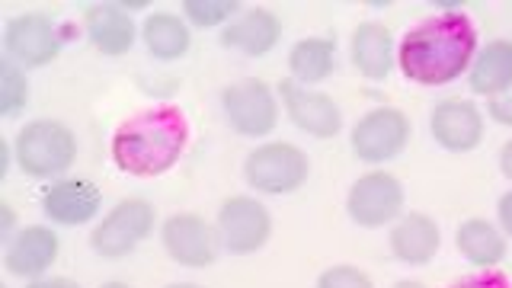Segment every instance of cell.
I'll return each instance as SVG.
<instances>
[{"label":"cell","mask_w":512,"mask_h":288,"mask_svg":"<svg viewBox=\"0 0 512 288\" xmlns=\"http://www.w3.org/2000/svg\"><path fill=\"white\" fill-rule=\"evenodd\" d=\"M477 29L464 13H439L416 23L397 45V68L416 87H445L471 71Z\"/></svg>","instance_id":"6da1fadb"},{"label":"cell","mask_w":512,"mask_h":288,"mask_svg":"<svg viewBox=\"0 0 512 288\" xmlns=\"http://www.w3.org/2000/svg\"><path fill=\"white\" fill-rule=\"evenodd\" d=\"M189 144V122L183 109L154 106L125 119L112 135L109 154L116 167L128 176H164L170 173Z\"/></svg>","instance_id":"7a4b0ae2"},{"label":"cell","mask_w":512,"mask_h":288,"mask_svg":"<svg viewBox=\"0 0 512 288\" xmlns=\"http://www.w3.org/2000/svg\"><path fill=\"white\" fill-rule=\"evenodd\" d=\"M13 154L32 180H55L77 160V135L58 119H32L13 135Z\"/></svg>","instance_id":"3957f363"},{"label":"cell","mask_w":512,"mask_h":288,"mask_svg":"<svg viewBox=\"0 0 512 288\" xmlns=\"http://www.w3.org/2000/svg\"><path fill=\"white\" fill-rule=\"evenodd\" d=\"M311 176V160L298 144L266 141L244 160V180L263 196H292Z\"/></svg>","instance_id":"277c9868"},{"label":"cell","mask_w":512,"mask_h":288,"mask_svg":"<svg viewBox=\"0 0 512 288\" xmlns=\"http://www.w3.org/2000/svg\"><path fill=\"white\" fill-rule=\"evenodd\" d=\"M410 135H413V125H410L404 109L378 106V109H368L365 116L352 125L349 148H352V154H356V160H362V164L381 167V164L397 160L407 151Z\"/></svg>","instance_id":"5b68a950"},{"label":"cell","mask_w":512,"mask_h":288,"mask_svg":"<svg viewBox=\"0 0 512 288\" xmlns=\"http://www.w3.org/2000/svg\"><path fill=\"white\" fill-rule=\"evenodd\" d=\"M224 122L240 138H266L279 125V93L260 77H244L221 90Z\"/></svg>","instance_id":"8992f818"},{"label":"cell","mask_w":512,"mask_h":288,"mask_svg":"<svg viewBox=\"0 0 512 288\" xmlns=\"http://www.w3.org/2000/svg\"><path fill=\"white\" fill-rule=\"evenodd\" d=\"M157 212L151 202L144 199H122L109 208L103 221L96 224L90 234V250L103 260H122V256L135 253L154 231Z\"/></svg>","instance_id":"52a82bcc"},{"label":"cell","mask_w":512,"mask_h":288,"mask_svg":"<svg viewBox=\"0 0 512 288\" xmlns=\"http://www.w3.org/2000/svg\"><path fill=\"white\" fill-rule=\"evenodd\" d=\"M404 205H407L404 183L388 170H372L359 176L346 192V215L352 224H359L365 231L394 224L404 215Z\"/></svg>","instance_id":"ba28073f"},{"label":"cell","mask_w":512,"mask_h":288,"mask_svg":"<svg viewBox=\"0 0 512 288\" xmlns=\"http://www.w3.org/2000/svg\"><path fill=\"white\" fill-rule=\"evenodd\" d=\"M61 32L52 16L45 13H16L4 26V58L20 64L23 71H39L48 68L61 55Z\"/></svg>","instance_id":"9c48e42d"},{"label":"cell","mask_w":512,"mask_h":288,"mask_svg":"<svg viewBox=\"0 0 512 288\" xmlns=\"http://www.w3.org/2000/svg\"><path fill=\"white\" fill-rule=\"evenodd\" d=\"M215 228L221 237V247L231 256H253L269 244L272 215L260 199L231 196V199L221 202Z\"/></svg>","instance_id":"30bf717a"},{"label":"cell","mask_w":512,"mask_h":288,"mask_svg":"<svg viewBox=\"0 0 512 288\" xmlns=\"http://www.w3.org/2000/svg\"><path fill=\"white\" fill-rule=\"evenodd\" d=\"M160 244L173 263L186 269H208L218 263L221 237L215 224H208L196 212H176L160 224Z\"/></svg>","instance_id":"8fae6325"},{"label":"cell","mask_w":512,"mask_h":288,"mask_svg":"<svg viewBox=\"0 0 512 288\" xmlns=\"http://www.w3.org/2000/svg\"><path fill=\"white\" fill-rule=\"evenodd\" d=\"M484 112L477 109L474 100L448 96L439 100L429 112V135L448 154H471L484 144Z\"/></svg>","instance_id":"7c38bea8"},{"label":"cell","mask_w":512,"mask_h":288,"mask_svg":"<svg viewBox=\"0 0 512 288\" xmlns=\"http://www.w3.org/2000/svg\"><path fill=\"white\" fill-rule=\"evenodd\" d=\"M279 100L285 106V116L292 119L295 128L317 141L336 138L343 128V109L333 96L320 93L314 87H301L292 77L279 84Z\"/></svg>","instance_id":"4fadbf2b"},{"label":"cell","mask_w":512,"mask_h":288,"mask_svg":"<svg viewBox=\"0 0 512 288\" xmlns=\"http://www.w3.org/2000/svg\"><path fill=\"white\" fill-rule=\"evenodd\" d=\"M61 253V237L45 224H29L4 244V269L16 279H42Z\"/></svg>","instance_id":"5bb4252c"},{"label":"cell","mask_w":512,"mask_h":288,"mask_svg":"<svg viewBox=\"0 0 512 288\" xmlns=\"http://www.w3.org/2000/svg\"><path fill=\"white\" fill-rule=\"evenodd\" d=\"M103 208V196L90 180H55L42 192V215L61 228H80Z\"/></svg>","instance_id":"9a60e30c"},{"label":"cell","mask_w":512,"mask_h":288,"mask_svg":"<svg viewBox=\"0 0 512 288\" xmlns=\"http://www.w3.org/2000/svg\"><path fill=\"white\" fill-rule=\"evenodd\" d=\"M388 247L397 263L426 266L436 260V253L442 247V231L436 218H429L426 212H404L394 221Z\"/></svg>","instance_id":"2e32d148"},{"label":"cell","mask_w":512,"mask_h":288,"mask_svg":"<svg viewBox=\"0 0 512 288\" xmlns=\"http://www.w3.org/2000/svg\"><path fill=\"white\" fill-rule=\"evenodd\" d=\"M282 42V20L266 7H250L221 29V45L247 58H266Z\"/></svg>","instance_id":"e0dca14e"},{"label":"cell","mask_w":512,"mask_h":288,"mask_svg":"<svg viewBox=\"0 0 512 288\" xmlns=\"http://www.w3.org/2000/svg\"><path fill=\"white\" fill-rule=\"evenodd\" d=\"M349 58H352V68H356L362 77L388 80V74L397 64V45H394L391 29L375 20L359 23L349 39Z\"/></svg>","instance_id":"ac0fdd59"},{"label":"cell","mask_w":512,"mask_h":288,"mask_svg":"<svg viewBox=\"0 0 512 288\" xmlns=\"http://www.w3.org/2000/svg\"><path fill=\"white\" fill-rule=\"evenodd\" d=\"M84 29L90 42L100 48L103 55L109 58H122L132 52L135 39L141 36L132 13H125L119 4H96V7H87L84 13Z\"/></svg>","instance_id":"d6986e66"},{"label":"cell","mask_w":512,"mask_h":288,"mask_svg":"<svg viewBox=\"0 0 512 288\" xmlns=\"http://www.w3.org/2000/svg\"><path fill=\"white\" fill-rule=\"evenodd\" d=\"M468 87L474 96H487V100L512 90V42L509 39H493L480 48L468 71Z\"/></svg>","instance_id":"ffe728a7"},{"label":"cell","mask_w":512,"mask_h":288,"mask_svg":"<svg viewBox=\"0 0 512 288\" xmlns=\"http://www.w3.org/2000/svg\"><path fill=\"white\" fill-rule=\"evenodd\" d=\"M455 247H458V253L471 266H477V269H496V266L506 260L509 240L487 218H468V221L458 224Z\"/></svg>","instance_id":"44dd1931"},{"label":"cell","mask_w":512,"mask_h":288,"mask_svg":"<svg viewBox=\"0 0 512 288\" xmlns=\"http://www.w3.org/2000/svg\"><path fill=\"white\" fill-rule=\"evenodd\" d=\"M336 71V39L330 36H308L298 39L288 52V74L295 84L314 87Z\"/></svg>","instance_id":"7402d4cb"},{"label":"cell","mask_w":512,"mask_h":288,"mask_svg":"<svg viewBox=\"0 0 512 288\" xmlns=\"http://www.w3.org/2000/svg\"><path fill=\"white\" fill-rule=\"evenodd\" d=\"M141 39L157 61H180L192 48L189 23L176 13H151L141 26Z\"/></svg>","instance_id":"603a6c76"},{"label":"cell","mask_w":512,"mask_h":288,"mask_svg":"<svg viewBox=\"0 0 512 288\" xmlns=\"http://www.w3.org/2000/svg\"><path fill=\"white\" fill-rule=\"evenodd\" d=\"M180 7H183L186 23L199 26V29L228 26L244 13V4H240V0H183Z\"/></svg>","instance_id":"cb8c5ba5"},{"label":"cell","mask_w":512,"mask_h":288,"mask_svg":"<svg viewBox=\"0 0 512 288\" xmlns=\"http://www.w3.org/2000/svg\"><path fill=\"white\" fill-rule=\"evenodd\" d=\"M29 103V80L20 64H13L10 58L0 61V116L13 119L20 116Z\"/></svg>","instance_id":"d4e9b609"},{"label":"cell","mask_w":512,"mask_h":288,"mask_svg":"<svg viewBox=\"0 0 512 288\" xmlns=\"http://www.w3.org/2000/svg\"><path fill=\"white\" fill-rule=\"evenodd\" d=\"M314 288H375V282L368 279V272H362L359 266L336 263V266H327L324 272H320Z\"/></svg>","instance_id":"484cf974"},{"label":"cell","mask_w":512,"mask_h":288,"mask_svg":"<svg viewBox=\"0 0 512 288\" xmlns=\"http://www.w3.org/2000/svg\"><path fill=\"white\" fill-rule=\"evenodd\" d=\"M448 288H512V279L503 269H484V272H477V276L452 282Z\"/></svg>","instance_id":"4316f807"},{"label":"cell","mask_w":512,"mask_h":288,"mask_svg":"<svg viewBox=\"0 0 512 288\" xmlns=\"http://www.w3.org/2000/svg\"><path fill=\"white\" fill-rule=\"evenodd\" d=\"M487 116L496 125L512 128V90H506L503 96H493V100H487Z\"/></svg>","instance_id":"83f0119b"},{"label":"cell","mask_w":512,"mask_h":288,"mask_svg":"<svg viewBox=\"0 0 512 288\" xmlns=\"http://www.w3.org/2000/svg\"><path fill=\"white\" fill-rule=\"evenodd\" d=\"M496 218H500V231L506 234V240H512V189H506L496 202Z\"/></svg>","instance_id":"f1b7e54d"},{"label":"cell","mask_w":512,"mask_h":288,"mask_svg":"<svg viewBox=\"0 0 512 288\" xmlns=\"http://www.w3.org/2000/svg\"><path fill=\"white\" fill-rule=\"evenodd\" d=\"M16 237V212L10 208V202H0V240L10 244Z\"/></svg>","instance_id":"f546056e"},{"label":"cell","mask_w":512,"mask_h":288,"mask_svg":"<svg viewBox=\"0 0 512 288\" xmlns=\"http://www.w3.org/2000/svg\"><path fill=\"white\" fill-rule=\"evenodd\" d=\"M26 288H84L74 279H64V276H42V279H32Z\"/></svg>","instance_id":"4dcf8cb0"},{"label":"cell","mask_w":512,"mask_h":288,"mask_svg":"<svg viewBox=\"0 0 512 288\" xmlns=\"http://www.w3.org/2000/svg\"><path fill=\"white\" fill-rule=\"evenodd\" d=\"M500 173L506 176V180L512 183V138L500 148Z\"/></svg>","instance_id":"1f68e13d"},{"label":"cell","mask_w":512,"mask_h":288,"mask_svg":"<svg viewBox=\"0 0 512 288\" xmlns=\"http://www.w3.org/2000/svg\"><path fill=\"white\" fill-rule=\"evenodd\" d=\"M116 4L125 10V13H135V10H144V7H151L148 0H116Z\"/></svg>","instance_id":"d6a6232c"},{"label":"cell","mask_w":512,"mask_h":288,"mask_svg":"<svg viewBox=\"0 0 512 288\" xmlns=\"http://www.w3.org/2000/svg\"><path fill=\"white\" fill-rule=\"evenodd\" d=\"M394 288H426V285L416 279H400V282H394Z\"/></svg>","instance_id":"836d02e7"},{"label":"cell","mask_w":512,"mask_h":288,"mask_svg":"<svg viewBox=\"0 0 512 288\" xmlns=\"http://www.w3.org/2000/svg\"><path fill=\"white\" fill-rule=\"evenodd\" d=\"M100 288H132V285H128V282H119V279H112V282H103Z\"/></svg>","instance_id":"e575fe53"},{"label":"cell","mask_w":512,"mask_h":288,"mask_svg":"<svg viewBox=\"0 0 512 288\" xmlns=\"http://www.w3.org/2000/svg\"><path fill=\"white\" fill-rule=\"evenodd\" d=\"M164 288H205V285H196V282H173V285H164Z\"/></svg>","instance_id":"d590c367"}]
</instances>
